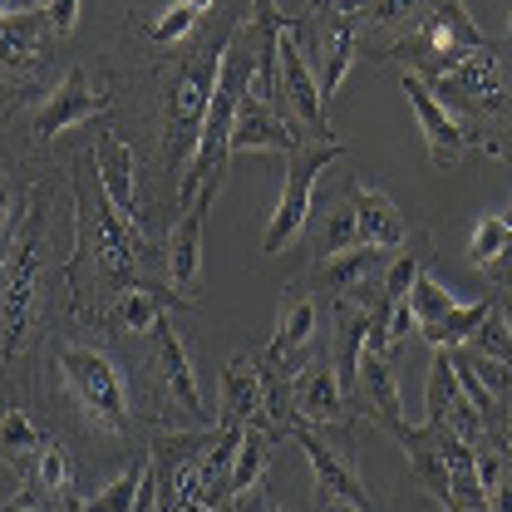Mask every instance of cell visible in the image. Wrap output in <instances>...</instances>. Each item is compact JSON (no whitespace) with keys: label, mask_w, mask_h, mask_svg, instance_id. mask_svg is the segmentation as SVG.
<instances>
[{"label":"cell","mask_w":512,"mask_h":512,"mask_svg":"<svg viewBox=\"0 0 512 512\" xmlns=\"http://www.w3.org/2000/svg\"><path fill=\"white\" fill-rule=\"evenodd\" d=\"M291 409H296V424H311V429L350 424V399L340 394L335 365H330V350H316L306 365H296V380H291Z\"/></svg>","instance_id":"obj_13"},{"label":"cell","mask_w":512,"mask_h":512,"mask_svg":"<svg viewBox=\"0 0 512 512\" xmlns=\"http://www.w3.org/2000/svg\"><path fill=\"white\" fill-rule=\"evenodd\" d=\"M276 444H281V439H276L271 429H261V424H247V429H242V444H237L232 473H227V503H232V498H247L252 488H261Z\"/></svg>","instance_id":"obj_27"},{"label":"cell","mask_w":512,"mask_h":512,"mask_svg":"<svg viewBox=\"0 0 512 512\" xmlns=\"http://www.w3.org/2000/svg\"><path fill=\"white\" fill-rule=\"evenodd\" d=\"M291 439L306 448V458H311V468H316V498H340V503H350V508L375 512L365 483H360V473H355V463H350V448H330V439H325L320 429H311V424H296Z\"/></svg>","instance_id":"obj_16"},{"label":"cell","mask_w":512,"mask_h":512,"mask_svg":"<svg viewBox=\"0 0 512 512\" xmlns=\"http://www.w3.org/2000/svg\"><path fill=\"white\" fill-rule=\"evenodd\" d=\"M429 89H434V99H448L444 109L458 124H463V119L488 124V119H503V109H508V89H503V74H498V55H493V50L468 55L453 74L434 79Z\"/></svg>","instance_id":"obj_9"},{"label":"cell","mask_w":512,"mask_h":512,"mask_svg":"<svg viewBox=\"0 0 512 512\" xmlns=\"http://www.w3.org/2000/svg\"><path fill=\"white\" fill-rule=\"evenodd\" d=\"M311 133L301 119H291L286 109H276V104H266V99H242V109H237V124H232V138H227V158L232 153H296L301 143H306Z\"/></svg>","instance_id":"obj_14"},{"label":"cell","mask_w":512,"mask_h":512,"mask_svg":"<svg viewBox=\"0 0 512 512\" xmlns=\"http://www.w3.org/2000/svg\"><path fill=\"white\" fill-rule=\"evenodd\" d=\"M222 178H227V173L202 178V188L183 202V212H178V222H173V232H168V281H173L178 291H188L192 281H197V266H202V227H207V212H212V202H217V192H222Z\"/></svg>","instance_id":"obj_15"},{"label":"cell","mask_w":512,"mask_h":512,"mask_svg":"<svg viewBox=\"0 0 512 512\" xmlns=\"http://www.w3.org/2000/svg\"><path fill=\"white\" fill-rule=\"evenodd\" d=\"M350 207H355V227H360V247H389L399 252L409 242V227L399 217V207L370 183H350Z\"/></svg>","instance_id":"obj_21"},{"label":"cell","mask_w":512,"mask_h":512,"mask_svg":"<svg viewBox=\"0 0 512 512\" xmlns=\"http://www.w3.org/2000/svg\"><path fill=\"white\" fill-rule=\"evenodd\" d=\"M5 222H10V183L0 173V232H5Z\"/></svg>","instance_id":"obj_40"},{"label":"cell","mask_w":512,"mask_h":512,"mask_svg":"<svg viewBox=\"0 0 512 512\" xmlns=\"http://www.w3.org/2000/svg\"><path fill=\"white\" fill-rule=\"evenodd\" d=\"M350 409H360L365 419H375L384 434L404 429V404H399V384H394V355H384V350H365L360 355L355 389H350Z\"/></svg>","instance_id":"obj_17"},{"label":"cell","mask_w":512,"mask_h":512,"mask_svg":"<svg viewBox=\"0 0 512 512\" xmlns=\"http://www.w3.org/2000/svg\"><path fill=\"white\" fill-rule=\"evenodd\" d=\"M503 227H508V232H512V202H508V212H503Z\"/></svg>","instance_id":"obj_44"},{"label":"cell","mask_w":512,"mask_h":512,"mask_svg":"<svg viewBox=\"0 0 512 512\" xmlns=\"http://www.w3.org/2000/svg\"><path fill=\"white\" fill-rule=\"evenodd\" d=\"M448 360H453V380H458V389H463V394L473 399L478 419H483L488 429L508 434V414H512V365H503V360H488V355H478V350H468V345L448 350Z\"/></svg>","instance_id":"obj_11"},{"label":"cell","mask_w":512,"mask_h":512,"mask_svg":"<svg viewBox=\"0 0 512 512\" xmlns=\"http://www.w3.org/2000/svg\"><path fill=\"white\" fill-rule=\"evenodd\" d=\"M40 5H45V0H25V10H40Z\"/></svg>","instance_id":"obj_45"},{"label":"cell","mask_w":512,"mask_h":512,"mask_svg":"<svg viewBox=\"0 0 512 512\" xmlns=\"http://www.w3.org/2000/svg\"><path fill=\"white\" fill-rule=\"evenodd\" d=\"M429 5L434 0H365L355 10V35H380V30H399V25H419Z\"/></svg>","instance_id":"obj_31"},{"label":"cell","mask_w":512,"mask_h":512,"mask_svg":"<svg viewBox=\"0 0 512 512\" xmlns=\"http://www.w3.org/2000/svg\"><path fill=\"white\" fill-rule=\"evenodd\" d=\"M345 153L340 138H306L296 153H286V188L276 197V212L266 222V237H261V256H281L306 227L311 217V192H316V178L325 163H335Z\"/></svg>","instance_id":"obj_6"},{"label":"cell","mask_w":512,"mask_h":512,"mask_svg":"<svg viewBox=\"0 0 512 512\" xmlns=\"http://www.w3.org/2000/svg\"><path fill=\"white\" fill-rule=\"evenodd\" d=\"M94 163H99V183L109 192V202L138 227L143 207H138V188H133V148L124 143V133H104L94 148Z\"/></svg>","instance_id":"obj_23"},{"label":"cell","mask_w":512,"mask_h":512,"mask_svg":"<svg viewBox=\"0 0 512 512\" xmlns=\"http://www.w3.org/2000/svg\"><path fill=\"white\" fill-rule=\"evenodd\" d=\"M508 439H512V414H508Z\"/></svg>","instance_id":"obj_47"},{"label":"cell","mask_w":512,"mask_h":512,"mask_svg":"<svg viewBox=\"0 0 512 512\" xmlns=\"http://www.w3.org/2000/svg\"><path fill=\"white\" fill-rule=\"evenodd\" d=\"M242 20H217L202 35H192V45L178 55V69L168 79L163 94V163L178 168L192 163L197 138L207 124V104H212V84H217V64L227 55V40L237 35Z\"/></svg>","instance_id":"obj_2"},{"label":"cell","mask_w":512,"mask_h":512,"mask_svg":"<svg viewBox=\"0 0 512 512\" xmlns=\"http://www.w3.org/2000/svg\"><path fill=\"white\" fill-rule=\"evenodd\" d=\"M503 242H508V227H503V217H483L478 227H473V242H468V256H473V266L478 271H488L493 261H498V252H503Z\"/></svg>","instance_id":"obj_37"},{"label":"cell","mask_w":512,"mask_h":512,"mask_svg":"<svg viewBox=\"0 0 512 512\" xmlns=\"http://www.w3.org/2000/svg\"><path fill=\"white\" fill-rule=\"evenodd\" d=\"M276 109H286L291 119H301L316 138H335V128L325 119V94H320L316 74H311V64H306L301 45H296V25L276 45Z\"/></svg>","instance_id":"obj_10"},{"label":"cell","mask_w":512,"mask_h":512,"mask_svg":"<svg viewBox=\"0 0 512 512\" xmlns=\"http://www.w3.org/2000/svg\"><path fill=\"white\" fill-rule=\"evenodd\" d=\"M311 335H316V296H311V286H286L281 311H276V330L266 340V355L286 360V365H301V350L311 345Z\"/></svg>","instance_id":"obj_20"},{"label":"cell","mask_w":512,"mask_h":512,"mask_svg":"<svg viewBox=\"0 0 512 512\" xmlns=\"http://www.w3.org/2000/svg\"><path fill=\"white\" fill-rule=\"evenodd\" d=\"M493 306H498V316H503V325H508V335H512V291L508 296H498Z\"/></svg>","instance_id":"obj_41"},{"label":"cell","mask_w":512,"mask_h":512,"mask_svg":"<svg viewBox=\"0 0 512 512\" xmlns=\"http://www.w3.org/2000/svg\"><path fill=\"white\" fill-rule=\"evenodd\" d=\"M355 40H360L355 35V10H345L340 0L325 5V10H311L306 20H296V45H301V55L316 74L320 94L340 89L345 69L355 60Z\"/></svg>","instance_id":"obj_7"},{"label":"cell","mask_w":512,"mask_h":512,"mask_svg":"<svg viewBox=\"0 0 512 512\" xmlns=\"http://www.w3.org/2000/svg\"><path fill=\"white\" fill-rule=\"evenodd\" d=\"M40 429L30 424V414L25 409H5L0 414V463H10L25 483H30V473H35V458H40Z\"/></svg>","instance_id":"obj_28"},{"label":"cell","mask_w":512,"mask_h":512,"mask_svg":"<svg viewBox=\"0 0 512 512\" xmlns=\"http://www.w3.org/2000/svg\"><path fill=\"white\" fill-rule=\"evenodd\" d=\"M473 463H478V483H483L488 512H512V439L488 429L473 444Z\"/></svg>","instance_id":"obj_26"},{"label":"cell","mask_w":512,"mask_h":512,"mask_svg":"<svg viewBox=\"0 0 512 512\" xmlns=\"http://www.w3.org/2000/svg\"><path fill=\"white\" fill-rule=\"evenodd\" d=\"M197 20H202V15L192 10L188 0H178V5H173V10H163L158 20H138V15H133V30H138V35H148L153 45H173V40H183V35L197 30Z\"/></svg>","instance_id":"obj_33"},{"label":"cell","mask_w":512,"mask_h":512,"mask_svg":"<svg viewBox=\"0 0 512 512\" xmlns=\"http://www.w3.org/2000/svg\"><path fill=\"white\" fill-rule=\"evenodd\" d=\"M69 478H74V468H69V448L55 444V439H45V444H40V458H35L30 483H35L50 503H60L64 493H69Z\"/></svg>","instance_id":"obj_32"},{"label":"cell","mask_w":512,"mask_h":512,"mask_svg":"<svg viewBox=\"0 0 512 512\" xmlns=\"http://www.w3.org/2000/svg\"><path fill=\"white\" fill-rule=\"evenodd\" d=\"M15 10H25V0H0V15H15Z\"/></svg>","instance_id":"obj_42"},{"label":"cell","mask_w":512,"mask_h":512,"mask_svg":"<svg viewBox=\"0 0 512 512\" xmlns=\"http://www.w3.org/2000/svg\"><path fill=\"white\" fill-rule=\"evenodd\" d=\"M55 370L60 380L69 384L74 404L84 409V419L104 434H128V389H124V375L119 365L94 350V345H60L55 350Z\"/></svg>","instance_id":"obj_5"},{"label":"cell","mask_w":512,"mask_h":512,"mask_svg":"<svg viewBox=\"0 0 512 512\" xmlns=\"http://www.w3.org/2000/svg\"><path fill=\"white\" fill-rule=\"evenodd\" d=\"M468 350H478V355H488V360H503V365H512V335L508 325H503V316H498V306L488 311V320L468 335Z\"/></svg>","instance_id":"obj_35"},{"label":"cell","mask_w":512,"mask_h":512,"mask_svg":"<svg viewBox=\"0 0 512 512\" xmlns=\"http://www.w3.org/2000/svg\"><path fill=\"white\" fill-rule=\"evenodd\" d=\"M143 375L148 384L163 394L168 409H183L192 424H207V404H202V389H197V375H192V360L178 340V325L163 316L153 330H148V355H143Z\"/></svg>","instance_id":"obj_8"},{"label":"cell","mask_w":512,"mask_h":512,"mask_svg":"<svg viewBox=\"0 0 512 512\" xmlns=\"http://www.w3.org/2000/svg\"><path fill=\"white\" fill-rule=\"evenodd\" d=\"M143 478H148V458H143L138 468H128L119 483H109L99 498H89V512H128L133 498H138V488H143Z\"/></svg>","instance_id":"obj_36"},{"label":"cell","mask_w":512,"mask_h":512,"mask_svg":"<svg viewBox=\"0 0 512 512\" xmlns=\"http://www.w3.org/2000/svg\"><path fill=\"white\" fill-rule=\"evenodd\" d=\"M478 50H493V45H488V35L468 20V5H463V0H434V5L424 10V20H419L389 55L409 64V74H419L424 84H434V79L453 74L458 64L468 60V55H478Z\"/></svg>","instance_id":"obj_4"},{"label":"cell","mask_w":512,"mask_h":512,"mask_svg":"<svg viewBox=\"0 0 512 512\" xmlns=\"http://www.w3.org/2000/svg\"><path fill=\"white\" fill-rule=\"evenodd\" d=\"M168 301H178V306H188V296H168V291H148V286H133V291H119L109 306H104V330L109 335H148L158 320H163V306Z\"/></svg>","instance_id":"obj_24"},{"label":"cell","mask_w":512,"mask_h":512,"mask_svg":"<svg viewBox=\"0 0 512 512\" xmlns=\"http://www.w3.org/2000/svg\"><path fill=\"white\" fill-rule=\"evenodd\" d=\"M503 286H508V291H512V271H508V276H503Z\"/></svg>","instance_id":"obj_46"},{"label":"cell","mask_w":512,"mask_h":512,"mask_svg":"<svg viewBox=\"0 0 512 512\" xmlns=\"http://www.w3.org/2000/svg\"><path fill=\"white\" fill-rule=\"evenodd\" d=\"M0 512H55V503H50V498H45L35 483H25V488H20V493H15V498H10Z\"/></svg>","instance_id":"obj_38"},{"label":"cell","mask_w":512,"mask_h":512,"mask_svg":"<svg viewBox=\"0 0 512 512\" xmlns=\"http://www.w3.org/2000/svg\"><path fill=\"white\" fill-rule=\"evenodd\" d=\"M360 247V227H355V207H350V192L330 197L320 207V237H316V252L320 256H335V252H350Z\"/></svg>","instance_id":"obj_30"},{"label":"cell","mask_w":512,"mask_h":512,"mask_svg":"<svg viewBox=\"0 0 512 512\" xmlns=\"http://www.w3.org/2000/svg\"><path fill=\"white\" fill-rule=\"evenodd\" d=\"M104 109H109V94H94L84 64H74V69L64 74L60 89L40 104V114H35V138H55V133H64L69 124H84V119H94V114H104Z\"/></svg>","instance_id":"obj_19"},{"label":"cell","mask_w":512,"mask_h":512,"mask_svg":"<svg viewBox=\"0 0 512 512\" xmlns=\"http://www.w3.org/2000/svg\"><path fill=\"white\" fill-rule=\"evenodd\" d=\"M153 256H158V247H148L143 232L109 202L94 153H79L74 158V247L64 261V281L74 291V306L89 311L99 296L114 301L119 291H133V286L163 291L153 276V266H158Z\"/></svg>","instance_id":"obj_1"},{"label":"cell","mask_w":512,"mask_h":512,"mask_svg":"<svg viewBox=\"0 0 512 512\" xmlns=\"http://www.w3.org/2000/svg\"><path fill=\"white\" fill-rule=\"evenodd\" d=\"M45 20H50V30L69 35L74 20H79V0H45Z\"/></svg>","instance_id":"obj_39"},{"label":"cell","mask_w":512,"mask_h":512,"mask_svg":"<svg viewBox=\"0 0 512 512\" xmlns=\"http://www.w3.org/2000/svg\"><path fill=\"white\" fill-rule=\"evenodd\" d=\"M493 311V296L488 301H473V306H453L448 316H439L434 325H419V340H429L434 350H458V345H468V335L488 320Z\"/></svg>","instance_id":"obj_29"},{"label":"cell","mask_w":512,"mask_h":512,"mask_svg":"<svg viewBox=\"0 0 512 512\" xmlns=\"http://www.w3.org/2000/svg\"><path fill=\"white\" fill-rule=\"evenodd\" d=\"M217 424H261L266 429V409H261V370H256V355H237L227 370H222V404H217Z\"/></svg>","instance_id":"obj_22"},{"label":"cell","mask_w":512,"mask_h":512,"mask_svg":"<svg viewBox=\"0 0 512 512\" xmlns=\"http://www.w3.org/2000/svg\"><path fill=\"white\" fill-rule=\"evenodd\" d=\"M192 10H197V15H207V10H212V0H188Z\"/></svg>","instance_id":"obj_43"},{"label":"cell","mask_w":512,"mask_h":512,"mask_svg":"<svg viewBox=\"0 0 512 512\" xmlns=\"http://www.w3.org/2000/svg\"><path fill=\"white\" fill-rule=\"evenodd\" d=\"M45 197H30V212L20 222V237L0 266V360H15L30 340V325L40 311V271H45Z\"/></svg>","instance_id":"obj_3"},{"label":"cell","mask_w":512,"mask_h":512,"mask_svg":"<svg viewBox=\"0 0 512 512\" xmlns=\"http://www.w3.org/2000/svg\"><path fill=\"white\" fill-rule=\"evenodd\" d=\"M45 35H50L45 10H15V15H0V74H15V69H25V64L40 60Z\"/></svg>","instance_id":"obj_25"},{"label":"cell","mask_w":512,"mask_h":512,"mask_svg":"<svg viewBox=\"0 0 512 512\" xmlns=\"http://www.w3.org/2000/svg\"><path fill=\"white\" fill-rule=\"evenodd\" d=\"M409 306H414V325H434V320H439V316H448V311H453L458 301L448 296L444 286H439V281L429 276V266H424V271L414 276V291H409Z\"/></svg>","instance_id":"obj_34"},{"label":"cell","mask_w":512,"mask_h":512,"mask_svg":"<svg viewBox=\"0 0 512 512\" xmlns=\"http://www.w3.org/2000/svg\"><path fill=\"white\" fill-rule=\"evenodd\" d=\"M271 512H286V508H271Z\"/></svg>","instance_id":"obj_48"},{"label":"cell","mask_w":512,"mask_h":512,"mask_svg":"<svg viewBox=\"0 0 512 512\" xmlns=\"http://www.w3.org/2000/svg\"><path fill=\"white\" fill-rule=\"evenodd\" d=\"M389 261H394L389 247H350V252L320 256L311 286H320L330 301H360V306H370L380 296Z\"/></svg>","instance_id":"obj_12"},{"label":"cell","mask_w":512,"mask_h":512,"mask_svg":"<svg viewBox=\"0 0 512 512\" xmlns=\"http://www.w3.org/2000/svg\"><path fill=\"white\" fill-rule=\"evenodd\" d=\"M508 30H512V15H508Z\"/></svg>","instance_id":"obj_49"},{"label":"cell","mask_w":512,"mask_h":512,"mask_svg":"<svg viewBox=\"0 0 512 512\" xmlns=\"http://www.w3.org/2000/svg\"><path fill=\"white\" fill-rule=\"evenodd\" d=\"M399 89H404V99H409L414 114H419V128H424V138H429V158H434L439 168H453V163L463 158V148H468V128L434 99V89H429L419 74H404Z\"/></svg>","instance_id":"obj_18"}]
</instances>
